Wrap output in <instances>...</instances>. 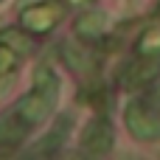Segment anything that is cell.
<instances>
[{
  "instance_id": "1",
  "label": "cell",
  "mask_w": 160,
  "mask_h": 160,
  "mask_svg": "<svg viewBox=\"0 0 160 160\" xmlns=\"http://www.w3.org/2000/svg\"><path fill=\"white\" fill-rule=\"evenodd\" d=\"M34 79H37V82H34V90H31L17 107H11V110L0 118V143H17L37 121H42V118L51 112V107H53V101H56V93H59L56 76H53L51 68L39 65L37 73H34Z\"/></svg>"
},
{
  "instance_id": "2",
  "label": "cell",
  "mask_w": 160,
  "mask_h": 160,
  "mask_svg": "<svg viewBox=\"0 0 160 160\" xmlns=\"http://www.w3.org/2000/svg\"><path fill=\"white\" fill-rule=\"evenodd\" d=\"M65 14V6L59 0H48L42 6H34V8H25L22 14V25L34 34H42V31H51Z\"/></svg>"
},
{
  "instance_id": "3",
  "label": "cell",
  "mask_w": 160,
  "mask_h": 160,
  "mask_svg": "<svg viewBox=\"0 0 160 160\" xmlns=\"http://www.w3.org/2000/svg\"><path fill=\"white\" fill-rule=\"evenodd\" d=\"M158 76H160V53L158 56H143V53H138L124 79H127V87H143V84L155 82Z\"/></svg>"
},
{
  "instance_id": "4",
  "label": "cell",
  "mask_w": 160,
  "mask_h": 160,
  "mask_svg": "<svg viewBox=\"0 0 160 160\" xmlns=\"http://www.w3.org/2000/svg\"><path fill=\"white\" fill-rule=\"evenodd\" d=\"M82 146H84V152H90V155H104V152H110V149H112V129H110V124L101 121V118L93 121V124L84 129Z\"/></svg>"
},
{
  "instance_id": "5",
  "label": "cell",
  "mask_w": 160,
  "mask_h": 160,
  "mask_svg": "<svg viewBox=\"0 0 160 160\" xmlns=\"http://www.w3.org/2000/svg\"><path fill=\"white\" fill-rule=\"evenodd\" d=\"M104 25H107V17L101 14V11H87L79 22H76V34H84V31H90L93 37H98L101 31H104Z\"/></svg>"
},
{
  "instance_id": "6",
  "label": "cell",
  "mask_w": 160,
  "mask_h": 160,
  "mask_svg": "<svg viewBox=\"0 0 160 160\" xmlns=\"http://www.w3.org/2000/svg\"><path fill=\"white\" fill-rule=\"evenodd\" d=\"M135 51L143 53V56H158L160 53V28H149V31L138 39Z\"/></svg>"
},
{
  "instance_id": "7",
  "label": "cell",
  "mask_w": 160,
  "mask_h": 160,
  "mask_svg": "<svg viewBox=\"0 0 160 160\" xmlns=\"http://www.w3.org/2000/svg\"><path fill=\"white\" fill-rule=\"evenodd\" d=\"M73 3H84V0H73Z\"/></svg>"
}]
</instances>
